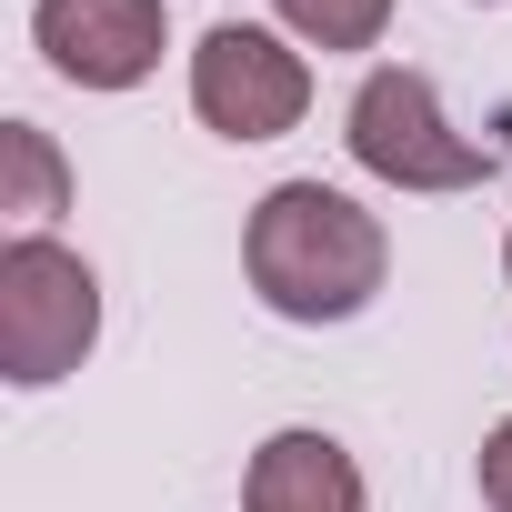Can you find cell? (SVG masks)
<instances>
[{
	"instance_id": "obj_8",
	"label": "cell",
	"mask_w": 512,
	"mask_h": 512,
	"mask_svg": "<svg viewBox=\"0 0 512 512\" xmlns=\"http://www.w3.org/2000/svg\"><path fill=\"white\" fill-rule=\"evenodd\" d=\"M272 11L302 51H382L392 31V0H272Z\"/></svg>"
},
{
	"instance_id": "obj_10",
	"label": "cell",
	"mask_w": 512,
	"mask_h": 512,
	"mask_svg": "<svg viewBox=\"0 0 512 512\" xmlns=\"http://www.w3.org/2000/svg\"><path fill=\"white\" fill-rule=\"evenodd\" d=\"M502 272H512V241H502Z\"/></svg>"
},
{
	"instance_id": "obj_5",
	"label": "cell",
	"mask_w": 512,
	"mask_h": 512,
	"mask_svg": "<svg viewBox=\"0 0 512 512\" xmlns=\"http://www.w3.org/2000/svg\"><path fill=\"white\" fill-rule=\"evenodd\" d=\"M31 41L71 91H141L171 51L161 0H31Z\"/></svg>"
},
{
	"instance_id": "obj_9",
	"label": "cell",
	"mask_w": 512,
	"mask_h": 512,
	"mask_svg": "<svg viewBox=\"0 0 512 512\" xmlns=\"http://www.w3.org/2000/svg\"><path fill=\"white\" fill-rule=\"evenodd\" d=\"M472 472H482V502H492V512H512V412L482 432V462H472Z\"/></svg>"
},
{
	"instance_id": "obj_1",
	"label": "cell",
	"mask_w": 512,
	"mask_h": 512,
	"mask_svg": "<svg viewBox=\"0 0 512 512\" xmlns=\"http://www.w3.org/2000/svg\"><path fill=\"white\" fill-rule=\"evenodd\" d=\"M241 272L262 292V312H282L302 332L362 322L382 302V282H392V231L332 181H282L241 221Z\"/></svg>"
},
{
	"instance_id": "obj_6",
	"label": "cell",
	"mask_w": 512,
	"mask_h": 512,
	"mask_svg": "<svg viewBox=\"0 0 512 512\" xmlns=\"http://www.w3.org/2000/svg\"><path fill=\"white\" fill-rule=\"evenodd\" d=\"M241 512H372V482H362V462L332 432L292 422V432H272L262 452H251Z\"/></svg>"
},
{
	"instance_id": "obj_4",
	"label": "cell",
	"mask_w": 512,
	"mask_h": 512,
	"mask_svg": "<svg viewBox=\"0 0 512 512\" xmlns=\"http://www.w3.org/2000/svg\"><path fill=\"white\" fill-rule=\"evenodd\" d=\"M191 111L221 141H282L312 111V61L272 21H211L191 41Z\"/></svg>"
},
{
	"instance_id": "obj_7",
	"label": "cell",
	"mask_w": 512,
	"mask_h": 512,
	"mask_svg": "<svg viewBox=\"0 0 512 512\" xmlns=\"http://www.w3.org/2000/svg\"><path fill=\"white\" fill-rule=\"evenodd\" d=\"M71 201V161L41 121H0V211H11L21 231H41L51 211Z\"/></svg>"
},
{
	"instance_id": "obj_2",
	"label": "cell",
	"mask_w": 512,
	"mask_h": 512,
	"mask_svg": "<svg viewBox=\"0 0 512 512\" xmlns=\"http://www.w3.org/2000/svg\"><path fill=\"white\" fill-rule=\"evenodd\" d=\"M342 141H352V161H362L372 181H392V191H482V181L502 171V141L452 131L432 71H412V61L362 71V91H352V111H342Z\"/></svg>"
},
{
	"instance_id": "obj_3",
	"label": "cell",
	"mask_w": 512,
	"mask_h": 512,
	"mask_svg": "<svg viewBox=\"0 0 512 512\" xmlns=\"http://www.w3.org/2000/svg\"><path fill=\"white\" fill-rule=\"evenodd\" d=\"M101 342V272L51 231H11L0 251V382L51 392Z\"/></svg>"
}]
</instances>
